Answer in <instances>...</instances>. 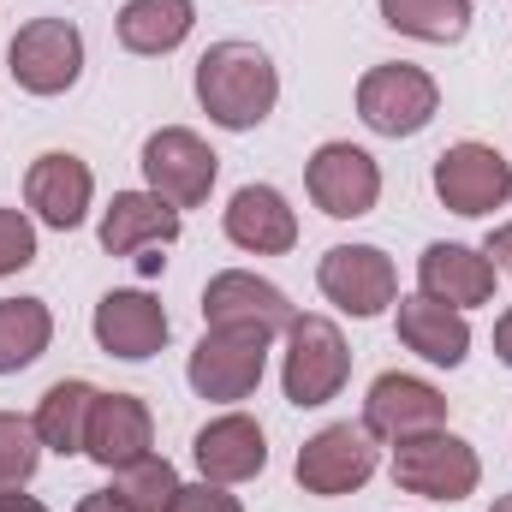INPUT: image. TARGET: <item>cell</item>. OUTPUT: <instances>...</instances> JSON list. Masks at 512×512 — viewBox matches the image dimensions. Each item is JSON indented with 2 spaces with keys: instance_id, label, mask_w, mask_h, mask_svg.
I'll return each instance as SVG.
<instances>
[{
  "instance_id": "6da1fadb",
  "label": "cell",
  "mask_w": 512,
  "mask_h": 512,
  "mask_svg": "<svg viewBox=\"0 0 512 512\" xmlns=\"http://www.w3.org/2000/svg\"><path fill=\"white\" fill-rule=\"evenodd\" d=\"M197 102H203V114L215 126L251 131L280 102V72L256 42H215L197 60Z\"/></svg>"
},
{
  "instance_id": "7a4b0ae2",
  "label": "cell",
  "mask_w": 512,
  "mask_h": 512,
  "mask_svg": "<svg viewBox=\"0 0 512 512\" xmlns=\"http://www.w3.org/2000/svg\"><path fill=\"white\" fill-rule=\"evenodd\" d=\"M346 376H352L346 334H340L328 316H292V328H286V370H280L286 399H292L298 411L328 405V399H340Z\"/></svg>"
},
{
  "instance_id": "3957f363",
  "label": "cell",
  "mask_w": 512,
  "mask_h": 512,
  "mask_svg": "<svg viewBox=\"0 0 512 512\" xmlns=\"http://www.w3.org/2000/svg\"><path fill=\"white\" fill-rule=\"evenodd\" d=\"M393 483L423 501H465L483 483V465L471 441H459L453 429H429V435L393 441Z\"/></svg>"
},
{
  "instance_id": "277c9868",
  "label": "cell",
  "mask_w": 512,
  "mask_h": 512,
  "mask_svg": "<svg viewBox=\"0 0 512 512\" xmlns=\"http://www.w3.org/2000/svg\"><path fill=\"white\" fill-rule=\"evenodd\" d=\"M6 72L24 96H66L84 72V36L72 18H30L12 48H6Z\"/></svg>"
},
{
  "instance_id": "5b68a950",
  "label": "cell",
  "mask_w": 512,
  "mask_h": 512,
  "mask_svg": "<svg viewBox=\"0 0 512 512\" xmlns=\"http://www.w3.org/2000/svg\"><path fill=\"white\" fill-rule=\"evenodd\" d=\"M292 471H298V489L304 495H322V501L358 495L376 477V435L364 423H328V429H316L298 447V465Z\"/></svg>"
},
{
  "instance_id": "8992f818",
  "label": "cell",
  "mask_w": 512,
  "mask_h": 512,
  "mask_svg": "<svg viewBox=\"0 0 512 512\" xmlns=\"http://www.w3.org/2000/svg\"><path fill=\"white\" fill-rule=\"evenodd\" d=\"M435 108H441V90L423 66L393 60V66H370L358 78V120L382 137H417L435 120Z\"/></svg>"
},
{
  "instance_id": "52a82bcc",
  "label": "cell",
  "mask_w": 512,
  "mask_h": 512,
  "mask_svg": "<svg viewBox=\"0 0 512 512\" xmlns=\"http://www.w3.org/2000/svg\"><path fill=\"white\" fill-rule=\"evenodd\" d=\"M268 346H274V340H268L262 328H209V334L197 340L191 364H185L197 399H221V405L251 399L256 382H262V370H268Z\"/></svg>"
},
{
  "instance_id": "ba28073f",
  "label": "cell",
  "mask_w": 512,
  "mask_h": 512,
  "mask_svg": "<svg viewBox=\"0 0 512 512\" xmlns=\"http://www.w3.org/2000/svg\"><path fill=\"white\" fill-rule=\"evenodd\" d=\"M143 179H149V191L161 197V203H173V209H197V203H209V191H215V173H221V155L197 137V131L185 126H161L149 143H143Z\"/></svg>"
},
{
  "instance_id": "9c48e42d",
  "label": "cell",
  "mask_w": 512,
  "mask_h": 512,
  "mask_svg": "<svg viewBox=\"0 0 512 512\" xmlns=\"http://www.w3.org/2000/svg\"><path fill=\"white\" fill-rule=\"evenodd\" d=\"M435 197L453 215H495L512 203V167L501 149L489 143H453L435 155Z\"/></svg>"
},
{
  "instance_id": "30bf717a",
  "label": "cell",
  "mask_w": 512,
  "mask_h": 512,
  "mask_svg": "<svg viewBox=\"0 0 512 512\" xmlns=\"http://www.w3.org/2000/svg\"><path fill=\"white\" fill-rule=\"evenodd\" d=\"M304 185H310V203H316L322 215L358 221V215H370L376 197H382V167H376V155L358 149V143H322V149L310 155V167H304Z\"/></svg>"
},
{
  "instance_id": "8fae6325",
  "label": "cell",
  "mask_w": 512,
  "mask_h": 512,
  "mask_svg": "<svg viewBox=\"0 0 512 512\" xmlns=\"http://www.w3.org/2000/svg\"><path fill=\"white\" fill-rule=\"evenodd\" d=\"M316 286H322L328 304H340L358 322L382 316L387 304L399 298V274H393L387 251H376V245H334L316 262Z\"/></svg>"
},
{
  "instance_id": "7c38bea8",
  "label": "cell",
  "mask_w": 512,
  "mask_h": 512,
  "mask_svg": "<svg viewBox=\"0 0 512 512\" xmlns=\"http://www.w3.org/2000/svg\"><path fill=\"white\" fill-rule=\"evenodd\" d=\"M364 429L376 441H411V435H429V429H447V393L423 376H399L387 370L370 382L364 399Z\"/></svg>"
},
{
  "instance_id": "4fadbf2b",
  "label": "cell",
  "mask_w": 512,
  "mask_h": 512,
  "mask_svg": "<svg viewBox=\"0 0 512 512\" xmlns=\"http://www.w3.org/2000/svg\"><path fill=\"white\" fill-rule=\"evenodd\" d=\"M292 316L298 310L286 304V292L274 280L251 274V268H227L203 286V322L209 328H262L274 340V334L292 328Z\"/></svg>"
},
{
  "instance_id": "5bb4252c",
  "label": "cell",
  "mask_w": 512,
  "mask_h": 512,
  "mask_svg": "<svg viewBox=\"0 0 512 512\" xmlns=\"http://www.w3.org/2000/svg\"><path fill=\"white\" fill-rule=\"evenodd\" d=\"M90 197H96V173H90V161H78L72 149H48V155H36L30 173H24V203H30L36 221L54 227V233L84 227Z\"/></svg>"
},
{
  "instance_id": "9a60e30c",
  "label": "cell",
  "mask_w": 512,
  "mask_h": 512,
  "mask_svg": "<svg viewBox=\"0 0 512 512\" xmlns=\"http://www.w3.org/2000/svg\"><path fill=\"white\" fill-rule=\"evenodd\" d=\"M191 459H197L203 483H221V489L227 483H251V477H262V465H268L262 423L245 417V411H227V417L203 423L197 441H191Z\"/></svg>"
},
{
  "instance_id": "2e32d148",
  "label": "cell",
  "mask_w": 512,
  "mask_h": 512,
  "mask_svg": "<svg viewBox=\"0 0 512 512\" xmlns=\"http://www.w3.org/2000/svg\"><path fill=\"white\" fill-rule=\"evenodd\" d=\"M155 441V417L137 393H96L90 405V429H84V453L102 471H120L131 459H143Z\"/></svg>"
},
{
  "instance_id": "e0dca14e",
  "label": "cell",
  "mask_w": 512,
  "mask_h": 512,
  "mask_svg": "<svg viewBox=\"0 0 512 512\" xmlns=\"http://www.w3.org/2000/svg\"><path fill=\"white\" fill-rule=\"evenodd\" d=\"M96 346L108 358H126V364L155 358L167 346V310L149 292H108L96 304Z\"/></svg>"
},
{
  "instance_id": "ac0fdd59",
  "label": "cell",
  "mask_w": 512,
  "mask_h": 512,
  "mask_svg": "<svg viewBox=\"0 0 512 512\" xmlns=\"http://www.w3.org/2000/svg\"><path fill=\"white\" fill-rule=\"evenodd\" d=\"M399 340L423 364L459 370L465 352H471V322H465V310H453V304H441L429 292H411V298H399Z\"/></svg>"
},
{
  "instance_id": "d6986e66",
  "label": "cell",
  "mask_w": 512,
  "mask_h": 512,
  "mask_svg": "<svg viewBox=\"0 0 512 512\" xmlns=\"http://www.w3.org/2000/svg\"><path fill=\"white\" fill-rule=\"evenodd\" d=\"M495 262L471 245H429L417 256V292L453 304V310H471V304H489L495 298Z\"/></svg>"
},
{
  "instance_id": "ffe728a7",
  "label": "cell",
  "mask_w": 512,
  "mask_h": 512,
  "mask_svg": "<svg viewBox=\"0 0 512 512\" xmlns=\"http://www.w3.org/2000/svg\"><path fill=\"white\" fill-rule=\"evenodd\" d=\"M227 239L251 256H286L298 245V215L274 185H239L227 203Z\"/></svg>"
},
{
  "instance_id": "44dd1931",
  "label": "cell",
  "mask_w": 512,
  "mask_h": 512,
  "mask_svg": "<svg viewBox=\"0 0 512 512\" xmlns=\"http://www.w3.org/2000/svg\"><path fill=\"white\" fill-rule=\"evenodd\" d=\"M179 239V209L161 203L155 191H114L108 215H102V251L108 256H137L161 251Z\"/></svg>"
},
{
  "instance_id": "7402d4cb",
  "label": "cell",
  "mask_w": 512,
  "mask_h": 512,
  "mask_svg": "<svg viewBox=\"0 0 512 512\" xmlns=\"http://www.w3.org/2000/svg\"><path fill=\"white\" fill-rule=\"evenodd\" d=\"M197 24L191 0H126L120 6V48L131 54H173Z\"/></svg>"
},
{
  "instance_id": "603a6c76",
  "label": "cell",
  "mask_w": 512,
  "mask_h": 512,
  "mask_svg": "<svg viewBox=\"0 0 512 512\" xmlns=\"http://www.w3.org/2000/svg\"><path fill=\"white\" fill-rule=\"evenodd\" d=\"M90 405H96V387L90 382H54L36 399V441L48 453H84V429H90Z\"/></svg>"
},
{
  "instance_id": "cb8c5ba5",
  "label": "cell",
  "mask_w": 512,
  "mask_h": 512,
  "mask_svg": "<svg viewBox=\"0 0 512 512\" xmlns=\"http://www.w3.org/2000/svg\"><path fill=\"white\" fill-rule=\"evenodd\" d=\"M54 340V316L42 298H0V376L30 370Z\"/></svg>"
},
{
  "instance_id": "d4e9b609",
  "label": "cell",
  "mask_w": 512,
  "mask_h": 512,
  "mask_svg": "<svg viewBox=\"0 0 512 512\" xmlns=\"http://www.w3.org/2000/svg\"><path fill=\"white\" fill-rule=\"evenodd\" d=\"M382 24L417 42H459L471 30V0H382Z\"/></svg>"
},
{
  "instance_id": "484cf974",
  "label": "cell",
  "mask_w": 512,
  "mask_h": 512,
  "mask_svg": "<svg viewBox=\"0 0 512 512\" xmlns=\"http://www.w3.org/2000/svg\"><path fill=\"white\" fill-rule=\"evenodd\" d=\"M179 489H185V483H179V471H173L161 453H143V459H131V465L114 471V495H120L131 512H173Z\"/></svg>"
},
{
  "instance_id": "4316f807",
  "label": "cell",
  "mask_w": 512,
  "mask_h": 512,
  "mask_svg": "<svg viewBox=\"0 0 512 512\" xmlns=\"http://www.w3.org/2000/svg\"><path fill=\"white\" fill-rule=\"evenodd\" d=\"M42 465V441H36V423L0 411V489H24Z\"/></svg>"
},
{
  "instance_id": "83f0119b",
  "label": "cell",
  "mask_w": 512,
  "mask_h": 512,
  "mask_svg": "<svg viewBox=\"0 0 512 512\" xmlns=\"http://www.w3.org/2000/svg\"><path fill=\"white\" fill-rule=\"evenodd\" d=\"M36 262V227L24 209H0V280Z\"/></svg>"
},
{
  "instance_id": "f1b7e54d",
  "label": "cell",
  "mask_w": 512,
  "mask_h": 512,
  "mask_svg": "<svg viewBox=\"0 0 512 512\" xmlns=\"http://www.w3.org/2000/svg\"><path fill=\"white\" fill-rule=\"evenodd\" d=\"M173 512H245V507H239V495H227L221 483H185L179 501H173Z\"/></svg>"
},
{
  "instance_id": "f546056e",
  "label": "cell",
  "mask_w": 512,
  "mask_h": 512,
  "mask_svg": "<svg viewBox=\"0 0 512 512\" xmlns=\"http://www.w3.org/2000/svg\"><path fill=\"white\" fill-rule=\"evenodd\" d=\"M483 256H489V262H495L501 274H512V221H507V227H495V233H489V245H483Z\"/></svg>"
},
{
  "instance_id": "4dcf8cb0",
  "label": "cell",
  "mask_w": 512,
  "mask_h": 512,
  "mask_svg": "<svg viewBox=\"0 0 512 512\" xmlns=\"http://www.w3.org/2000/svg\"><path fill=\"white\" fill-rule=\"evenodd\" d=\"M78 512H131V507L114 495V489H96V495H84V501H78Z\"/></svg>"
},
{
  "instance_id": "1f68e13d",
  "label": "cell",
  "mask_w": 512,
  "mask_h": 512,
  "mask_svg": "<svg viewBox=\"0 0 512 512\" xmlns=\"http://www.w3.org/2000/svg\"><path fill=\"white\" fill-rule=\"evenodd\" d=\"M495 358H501V364L512 370V304H507V316L495 322Z\"/></svg>"
},
{
  "instance_id": "d6a6232c",
  "label": "cell",
  "mask_w": 512,
  "mask_h": 512,
  "mask_svg": "<svg viewBox=\"0 0 512 512\" xmlns=\"http://www.w3.org/2000/svg\"><path fill=\"white\" fill-rule=\"evenodd\" d=\"M0 512H48L36 495H18V489H0Z\"/></svg>"
},
{
  "instance_id": "836d02e7",
  "label": "cell",
  "mask_w": 512,
  "mask_h": 512,
  "mask_svg": "<svg viewBox=\"0 0 512 512\" xmlns=\"http://www.w3.org/2000/svg\"><path fill=\"white\" fill-rule=\"evenodd\" d=\"M489 512H512V495H501V501H495V507H489Z\"/></svg>"
}]
</instances>
